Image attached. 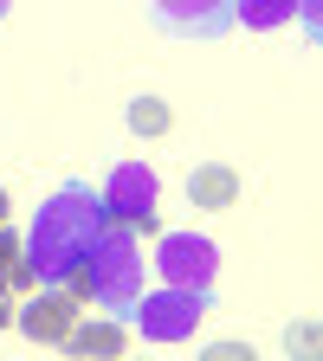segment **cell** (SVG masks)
Masks as SVG:
<instances>
[{
    "instance_id": "6",
    "label": "cell",
    "mask_w": 323,
    "mask_h": 361,
    "mask_svg": "<svg viewBox=\"0 0 323 361\" xmlns=\"http://www.w3.org/2000/svg\"><path fill=\"white\" fill-rule=\"evenodd\" d=\"M175 39H220L233 26V0H149Z\"/></svg>"
},
{
    "instance_id": "4",
    "label": "cell",
    "mask_w": 323,
    "mask_h": 361,
    "mask_svg": "<svg viewBox=\"0 0 323 361\" xmlns=\"http://www.w3.org/2000/svg\"><path fill=\"white\" fill-rule=\"evenodd\" d=\"M98 200H104V219L110 226H143V233H155V174L143 161H123Z\"/></svg>"
},
{
    "instance_id": "7",
    "label": "cell",
    "mask_w": 323,
    "mask_h": 361,
    "mask_svg": "<svg viewBox=\"0 0 323 361\" xmlns=\"http://www.w3.org/2000/svg\"><path fill=\"white\" fill-rule=\"evenodd\" d=\"M155 264H162L168 284H194V290H207V278H213V245L194 239V233H168L162 252H155Z\"/></svg>"
},
{
    "instance_id": "1",
    "label": "cell",
    "mask_w": 323,
    "mask_h": 361,
    "mask_svg": "<svg viewBox=\"0 0 323 361\" xmlns=\"http://www.w3.org/2000/svg\"><path fill=\"white\" fill-rule=\"evenodd\" d=\"M98 233H104V200L90 194L84 180H71V188H59L52 200L39 207L33 233H26V258L39 264V278H65L71 264L90 258Z\"/></svg>"
},
{
    "instance_id": "10",
    "label": "cell",
    "mask_w": 323,
    "mask_h": 361,
    "mask_svg": "<svg viewBox=\"0 0 323 361\" xmlns=\"http://www.w3.org/2000/svg\"><path fill=\"white\" fill-rule=\"evenodd\" d=\"M65 348H71V355H98V361H110V355L129 348V329H123V323H84V316H78V329L65 336Z\"/></svg>"
},
{
    "instance_id": "15",
    "label": "cell",
    "mask_w": 323,
    "mask_h": 361,
    "mask_svg": "<svg viewBox=\"0 0 323 361\" xmlns=\"http://www.w3.org/2000/svg\"><path fill=\"white\" fill-rule=\"evenodd\" d=\"M7 213H13V207H7V188H0V226H7Z\"/></svg>"
},
{
    "instance_id": "3",
    "label": "cell",
    "mask_w": 323,
    "mask_h": 361,
    "mask_svg": "<svg viewBox=\"0 0 323 361\" xmlns=\"http://www.w3.org/2000/svg\"><path fill=\"white\" fill-rule=\"evenodd\" d=\"M129 316H136V329H143L149 342H181V336H194V323L207 316V290L168 284L162 297H136Z\"/></svg>"
},
{
    "instance_id": "16",
    "label": "cell",
    "mask_w": 323,
    "mask_h": 361,
    "mask_svg": "<svg viewBox=\"0 0 323 361\" xmlns=\"http://www.w3.org/2000/svg\"><path fill=\"white\" fill-rule=\"evenodd\" d=\"M0 13H7V0H0Z\"/></svg>"
},
{
    "instance_id": "5",
    "label": "cell",
    "mask_w": 323,
    "mask_h": 361,
    "mask_svg": "<svg viewBox=\"0 0 323 361\" xmlns=\"http://www.w3.org/2000/svg\"><path fill=\"white\" fill-rule=\"evenodd\" d=\"M78 316H84V303L71 290H33L26 310H13V329L26 342H39V348H65V336L78 329Z\"/></svg>"
},
{
    "instance_id": "8",
    "label": "cell",
    "mask_w": 323,
    "mask_h": 361,
    "mask_svg": "<svg viewBox=\"0 0 323 361\" xmlns=\"http://www.w3.org/2000/svg\"><path fill=\"white\" fill-rule=\"evenodd\" d=\"M188 200L207 207V213H226V207H240V174L226 168V161H207L188 174Z\"/></svg>"
},
{
    "instance_id": "13",
    "label": "cell",
    "mask_w": 323,
    "mask_h": 361,
    "mask_svg": "<svg viewBox=\"0 0 323 361\" xmlns=\"http://www.w3.org/2000/svg\"><path fill=\"white\" fill-rule=\"evenodd\" d=\"M285 348H291V355H317V329H310V323H291V329H285Z\"/></svg>"
},
{
    "instance_id": "2",
    "label": "cell",
    "mask_w": 323,
    "mask_h": 361,
    "mask_svg": "<svg viewBox=\"0 0 323 361\" xmlns=\"http://www.w3.org/2000/svg\"><path fill=\"white\" fill-rule=\"evenodd\" d=\"M84 271H90V303H104V310H123L129 316V303L143 297V252H136L129 226H110L104 219V233H98V245H90Z\"/></svg>"
},
{
    "instance_id": "14",
    "label": "cell",
    "mask_w": 323,
    "mask_h": 361,
    "mask_svg": "<svg viewBox=\"0 0 323 361\" xmlns=\"http://www.w3.org/2000/svg\"><path fill=\"white\" fill-rule=\"evenodd\" d=\"M13 323V297H0V329H7Z\"/></svg>"
},
{
    "instance_id": "9",
    "label": "cell",
    "mask_w": 323,
    "mask_h": 361,
    "mask_svg": "<svg viewBox=\"0 0 323 361\" xmlns=\"http://www.w3.org/2000/svg\"><path fill=\"white\" fill-rule=\"evenodd\" d=\"M39 290V264L26 258V239L0 226V297H33Z\"/></svg>"
},
{
    "instance_id": "12",
    "label": "cell",
    "mask_w": 323,
    "mask_h": 361,
    "mask_svg": "<svg viewBox=\"0 0 323 361\" xmlns=\"http://www.w3.org/2000/svg\"><path fill=\"white\" fill-rule=\"evenodd\" d=\"M168 123H175V110H168L162 97H136V104H129V129H136V135H168Z\"/></svg>"
},
{
    "instance_id": "11",
    "label": "cell",
    "mask_w": 323,
    "mask_h": 361,
    "mask_svg": "<svg viewBox=\"0 0 323 361\" xmlns=\"http://www.w3.org/2000/svg\"><path fill=\"white\" fill-rule=\"evenodd\" d=\"M298 13V0H233V20H246V26H285Z\"/></svg>"
}]
</instances>
